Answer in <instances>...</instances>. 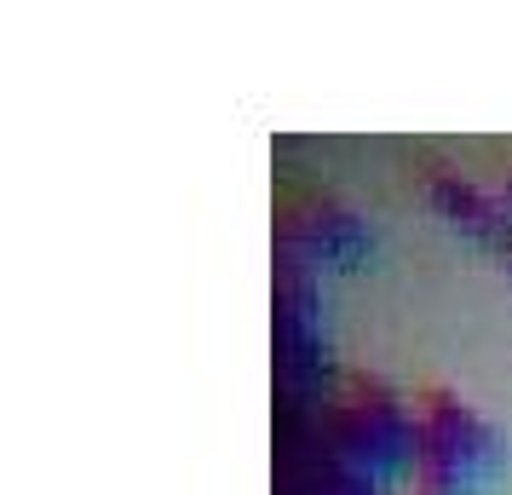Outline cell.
<instances>
[{
  "mask_svg": "<svg viewBox=\"0 0 512 495\" xmlns=\"http://www.w3.org/2000/svg\"><path fill=\"white\" fill-rule=\"evenodd\" d=\"M369 242V225L340 202H317V208L282 213L277 225V260L317 265V260H351Z\"/></svg>",
  "mask_w": 512,
  "mask_h": 495,
  "instance_id": "obj_2",
  "label": "cell"
},
{
  "mask_svg": "<svg viewBox=\"0 0 512 495\" xmlns=\"http://www.w3.org/2000/svg\"><path fill=\"white\" fill-rule=\"evenodd\" d=\"M495 254H501V265H507V277H512V242L507 248H495Z\"/></svg>",
  "mask_w": 512,
  "mask_h": 495,
  "instance_id": "obj_5",
  "label": "cell"
},
{
  "mask_svg": "<svg viewBox=\"0 0 512 495\" xmlns=\"http://www.w3.org/2000/svg\"><path fill=\"white\" fill-rule=\"evenodd\" d=\"M415 415H420V444L426 449L455 455V461L472 467L478 478H489V472L501 467V432H495V426H489L461 392H449V386H426V392H415Z\"/></svg>",
  "mask_w": 512,
  "mask_h": 495,
  "instance_id": "obj_1",
  "label": "cell"
},
{
  "mask_svg": "<svg viewBox=\"0 0 512 495\" xmlns=\"http://www.w3.org/2000/svg\"><path fill=\"white\" fill-rule=\"evenodd\" d=\"M495 196L507 202V213H512V162H507V173H501V185H495Z\"/></svg>",
  "mask_w": 512,
  "mask_h": 495,
  "instance_id": "obj_4",
  "label": "cell"
},
{
  "mask_svg": "<svg viewBox=\"0 0 512 495\" xmlns=\"http://www.w3.org/2000/svg\"><path fill=\"white\" fill-rule=\"evenodd\" d=\"M420 185H426V202H432L449 225L484 236V242H495V248H507L512 242V213H507V202H501L495 190H478L472 179L449 173V167H426Z\"/></svg>",
  "mask_w": 512,
  "mask_h": 495,
  "instance_id": "obj_3",
  "label": "cell"
}]
</instances>
